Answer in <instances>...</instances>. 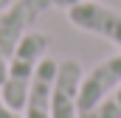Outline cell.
Instances as JSON below:
<instances>
[{
	"mask_svg": "<svg viewBox=\"0 0 121 118\" xmlns=\"http://www.w3.org/2000/svg\"><path fill=\"white\" fill-rule=\"evenodd\" d=\"M48 45H51L48 34L28 31L20 39V45L14 48V54L9 56V62H6V79L0 84V93L9 101V107H14L17 113H23V107H26L31 76H34L37 65L48 56Z\"/></svg>",
	"mask_w": 121,
	"mask_h": 118,
	"instance_id": "cell-1",
	"label": "cell"
},
{
	"mask_svg": "<svg viewBox=\"0 0 121 118\" xmlns=\"http://www.w3.org/2000/svg\"><path fill=\"white\" fill-rule=\"evenodd\" d=\"M48 8H54V0H14L0 11V54L6 59Z\"/></svg>",
	"mask_w": 121,
	"mask_h": 118,
	"instance_id": "cell-2",
	"label": "cell"
},
{
	"mask_svg": "<svg viewBox=\"0 0 121 118\" xmlns=\"http://www.w3.org/2000/svg\"><path fill=\"white\" fill-rule=\"evenodd\" d=\"M68 20L73 28L96 34L121 51V11L118 8L99 3V0H85V3H76L68 8Z\"/></svg>",
	"mask_w": 121,
	"mask_h": 118,
	"instance_id": "cell-3",
	"label": "cell"
},
{
	"mask_svg": "<svg viewBox=\"0 0 121 118\" xmlns=\"http://www.w3.org/2000/svg\"><path fill=\"white\" fill-rule=\"evenodd\" d=\"M118 84H121V51H116V54L104 56L99 65H93L82 76V84H79V118L85 113H90L96 104H101Z\"/></svg>",
	"mask_w": 121,
	"mask_h": 118,
	"instance_id": "cell-4",
	"label": "cell"
},
{
	"mask_svg": "<svg viewBox=\"0 0 121 118\" xmlns=\"http://www.w3.org/2000/svg\"><path fill=\"white\" fill-rule=\"evenodd\" d=\"M82 65L76 59H59L54 96H51V118H79V84H82Z\"/></svg>",
	"mask_w": 121,
	"mask_h": 118,
	"instance_id": "cell-5",
	"label": "cell"
},
{
	"mask_svg": "<svg viewBox=\"0 0 121 118\" xmlns=\"http://www.w3.org/2000/svg\"><path fill=\"white\" fill-rule=\"evenodd\" d=\"M56 70H59V59L45 56L28 84V96H26V107H23V118H51V96H54V82H56Z\"/></svg>",
	"mask_w": 121,
	"mask_h": 118,
	"instance_id": "cell-6",
	"label": "cell"
},
{
	"mask_svg": "<svg viewBox=\"0 0 121 118\" xmlns=\"http://www.w3.org/2000/svg\"><path fill=\"white\" fill-rule=\"evenodd\" d=\"M82 118H121V84L113 90L101 104H96L90 113H85Z\"/></svg>",
	"mask_w": 121,
	"mask_h": 118,
	"instance_id": "cell-7",
	"label": "cell"
},
{
	"mask_svg": "<svg viewBox=\"0 0 121 118\" xmlns=\"http://www.w3.org/2000/svg\"><path fill=\"white\" fill-rule=\"evenodd\" d=\"M0 118H23V113H17L14 107H9V101L3 98V93H0Z\"/></svg>",
	"mask_w": 121,
	"mask_h": 118,
	"instance_id": "cell-8",
	"label": "cell"
},
{
	"mask_svg": "<svg viewBox=\"0 0 121 118\" xmlns=\"http://www.w3.org/2000/svg\"><path fill=\"white\" fill-rule=\"evenodd\" d=\"M76 3H85V0H54V8H70Z\"/></svg>",
	"mask_w": 121,
	"mask_h": 118,
	"instance_id": "cell-9",
	"label": "cell"
},
{
	"mask_svg": "<svg viewBox=\"0 0 121 118\" xmlns=\"http://www.w3.org/2000/svg\"><path fill=\"white\" fill-rule=\"evenodd\" d=\"M6 62H9V59L0 54V84H3V79H6Z\"/></svg>",
	"mask_w": 121,
	"mask_h": 118,
	"instance_id": "cell-10",
	"label": "cell"
},
{
	"mask_svg": "<svg viewBox=\"0 0 121 118\" xmlns=\"http://www.w3.org/2000/svg\"><path fill=\"white\" fill-rule=\"evenodd\" d=\"M11 3H14V0H0V11H3V8H9Z\"/></svg>",
	"mask_w": 121,
	"mask_h": 118,
	"instance_id": "cell-11",
	"label": "cell"
}]
</instances>
